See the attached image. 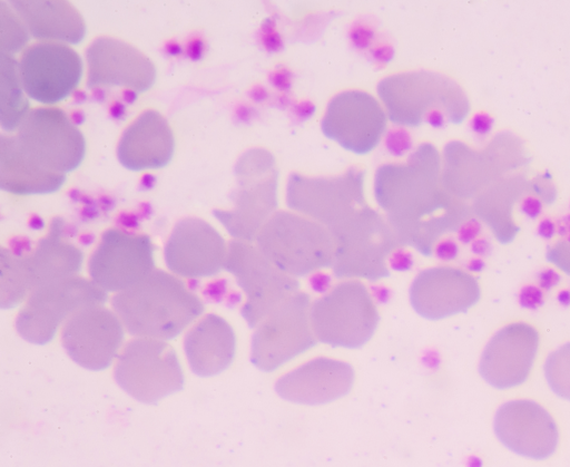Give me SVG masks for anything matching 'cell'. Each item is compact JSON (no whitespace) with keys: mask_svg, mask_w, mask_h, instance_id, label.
I'll list each match as a JSON object with an SVG mask.
<instances>
[{"mask_svg":"<svg viewBox=\"0 0 570 467\" xmlns=\"http://www.w3.org/2000/svg\"><path fill=\"white\" fill-rule=\"evenodd\" d=\"M560 281V276L553 270H546L541 272L539 276L540 286L549 290L550 288L557 285Z\"/></svg>","mask_w":570,"mask_h":467,"instance_id":"cell-46","label":"cell"},{"mask_svg":"<svg viewBox=\"0 0 570 467\" xmlns=\"http://www.w3.org/2000/svg\"><path fill=\"white\" fill-rule=\"evenodd\" d=\"M257 249L278 270L295 278L330 266L334 240L322 224L287 212H277L263 225Z\"/></svg>","mask_w":570,"mask_h":467,"instance_id":"cell-4","label":"cell"},{"mask_svg":"<svg viewBox=\"0 0 570 467\" xmlns=\"http://www.w3.org/2000/svg\"><path fill=\"white\" fill-rule=\"evenodd\" d=\"M105 301L106 292L94 281L79 276L59 280L31 292L17 317L16 328L28 342L45 344L63 321Z\"/></svg>","mask_w":570,"mask_h":467,"instance_id":"cell-8","label":"cell"},{"mask_svg":"<svg viewBox=\"0 0 570 467\" xmlns=\"http://www.w3.org/2000/svg\"><path fill=\"white\" fill-rule=\"evenodd\" d=\"M514 196L513 191L499 186L481 196L475 204L479 215L492 227L502 243L512 241L518 231L511 217Z\"/></svg>","mask_w":570,"mask_h":467,"instance_id":"cell-30","label":"cell"},{"mask_svg":"<svg viewBox=\"0 0 570 467\" xmlns=\"http://www.w3.org/2000/svg\"><path fill=\"white\" fill-rule=\"evenodd\" d=\"M520 304L528 309H535L543 303V294L535 286H525L519 295Z\"/></svg>","mask_w":570,"mask_h":467,"instance_id":"cell-37","label":"cell"},{"mask_svg":"<svg viewBox=\"0 0 570 467\" xmlns=\"http://www.w3.org/2000/svg\"><path fill=\"white\" fill-rule=\"evenodd\" d=\"M292 71L286 67L276 68L269 76L271 84L279 91H287L292 86Z\"/></svg>","mask_w":570,"mask_h":467,"instance_id":"cell-39","label":"cell"},{"mask_svg":"<svg viewBox=\"0 0 570 467\" xmlns=\"http://www.w3.org/2000/svg\"><path fill=\"white\" fill-rule=\"evenodd\" d=\"M261 39L266 50L272 52L279 51L284 43L281 33L277 31L276 22L268 18L262 25Z\"/></svg>","mask_w":570,"mask_h":467,"instance_id":"cell-34","label":"cell"},{"mask_svg":"<svg viewBox=\"0 0 570 467\" xmlns=\"http://www.w3.org/2000/svg\"><path fill=\"white\" fill-rule=\"evenodd\" d=\"M124 339L117 314L101 305L82 309L62 328L61 341L68 356L80 367L104 370L110 366Z\"/></svg>","mask_w":570,"mask_h":467,"instance_id":"cell-17","label":"cell"},{"mask_svg":"<svg viewBox=\"0 0 570 467\" xmlns=\"http://www.w3.org/2000/svg\"><path fill=\"white\" fill-rule=\"evenodd\" d=\"M436 250L441 256L451 259L456 255L458 246L452 241H444L438 245Z\"/></svg>","mask_w":570,"mask_h":467,"instance_id":"cell-48","label":"cell"},{"mask_svg":"<svg viewBox=\"0 0 570 467\" xmlns=\"http://www.w3.org/2000/svg\"><path fill=\"white\" fill-rule=\"evenodd\" d=\"M175 147L167 119L157 110L141 113L122 133L117 157L130 171L160 168L169 163Z\"/></svg>","mask_w":570,"mask_h":467,"instance_id":"cell-25","label":"cell"},{"mask_svg":"<svg viewBox=\"0 0 570 467\" xmlns=\"http://www.w3.org/2000/svg\"><path fill=\"white\" fill-rule=\"evenodd\" d=\"M154 271V245L144 234L110 228L89 260V273L105 292H121Z\"/></svg>","mask_w":570,"mask_h":467,"instance_id":"cell-16","label":"cell"},{"mask_svg":"<svg viewBox=\"0 0 570 467\" xmlns=\"http://www.w3.org/2000/svg\"><path fill=\"white\" fill-rule=\"evenodd\" d=\"M115 379L129 396L144 403H155L184 385L174 348L150 338L135 339L124 348L115 368Z\"/></svg>","mask_w":570,"mask_h":467,"instance_id":"cell-9","label":"cell"},{"mask_svg":"<svg viewBox=\"0 0 570 467\" xmlns=\"http://www.w3.org/2000/svg\"><path fill=\"white\" fill-rule=\"evenodd\" d=\"M558 233L570 243V215L562 217L558 223Z\"/></svg>","mask_w":570,"mask_h":467,"instance_id":"cell-49","label":"cell"},{"mask_svg":"<svg viewBox=\"0 0 570 467\" xmlns=\"http://www.w3.org/2000/svg\"><path fill=\"white\" fill-rule=\"evenodd\" d=\"M483 267V262L480 260H475L471 263V269L474 271H480Z\"/></svg>","mask_w":570,"mask_h":467,"instance_id":"cell-54","label":"cell"},{"mask_svg":"<svg viewBox=\"0 0 570 467\" xmlns=\"http://www.w3.org/2000/svg\"><path fill=\"white\" fill-rule=\"evenodd\" d=\"M424 120L433 128H442L445 125L444 113L439 108L430 110L425 115Z\"/></svg>","mask_w":570,"mask_h":467,"instance_id":"cell-45","label":"cell"},{"mask_svg":"<svg viewBox=\"0 0 570 467\" xmlns=\"http://www.w3.org/2000/svg\"><path fill=\"white\" fill-rule=\"evenodd\" d=\"M548 259L570 274V243H562L551 249L548 253Z\"/></svg>","mask_w":570,"mask_h":467,"instance_id":"cell-36","label":"cell"},{"mask_svg":"<svg viewBox=\"0 0 570 467\" xmlns=\"http://www.w3.org/2000/svg\"><path fill=\"white\" fill-rule=\"evenodd\" d=\"M277 100L281 107H286L291 104V100L286 95L278 96Z\"/></svg>","mask_w":570,"mask_h":467,"instance_id":"cell-53","label":"cell"},{"mask_svg":"<svg viewBox=\"0 0 570 467\" xmlns=\"http://www.w3.org/2000/svg\"><path fill=\"white\" fill-rule=\"evenodd\" d=\"M309 310L308 295L297 292L256 327L250 360L258 369L273 371L316 343Z\"/></svg>","mask_w":570,"mask_h":467,"instance_id":"cell-13","label":"cell"},{"mask_svg":"<svg viewBox=\"0 0 570 467\" xmlns=\"http://www.w3.org/2000/svg\"><path fill=\"white\" fill-rule=\"evenodd\" d=\"M224 267L235 276L246 295L242 314L252 328L298 292L299 283L295 278L278 270L245 241L229 243Z\"/></svg>","mask_w":570,"mask_h":467,"instance_id":"cell-10","label":"cell"},{"mask_svg":"<svg viewBox=\"0 0 570 467\" xmlns=\"http://www.w3.org/2000/svg\"><path fill=\"white\" fill-rule=\"evenodd\" d=\"M0 20H1V51L14 55L20 50H24L29 40V31L23 21L4 1L0 2Z\"/></svg>","mask_w":570,"mask_h":467,"instance_id":"cell-31","label":"cell"},{"mask_svg":"<svg viewBox=\"0 0 570 467\" xmlns=\"http://www.w3.org/2000/svg\"><path fill=\"white\" fill-rule=\"evenodd\" d=\"M521 211L529 218H535L542 211V203L537 197L528 196L521 203Z\"/></svg>","mask_w":570,"mask_h":467,"instance_id":"cell-42","label":"cell"},{"mask_svg":"<svg viewBox=\"0 0 570 467\" xmlns=\"http://www.w3.org/2000/svg\"><path fill=\"white\" fill-rule=\"evenodd\" d=\"M539 346L535 328L515 322L500 329L488 342L480 360L482 378L499 389L521 385L529 376Z\"/></svg>","mask_w":570,"mask_h":467,"instance_id":"cell-22","label":"cell"},{"mask_svg":"<svg viewBox=\"0 0 570 467\" xmlns=\"http://www.w3.org/2000/svg\"><path fill=\"white\" fill-rule=\"evenodd\" d=\"M472 250L476 254H485L490 250V243L487 240H478L472 244Z\"/></svg>","mask_w":570,"mask_h":467,"instance_id":"cell-50","label":"cell"},{"mask_svg":"<svg viewBox=\"0 0 570 467\" xmlns=\"http://www.w3.org/2000/svg\"><path fill=\"white\" fill-rule=\"evenodd\" d=\"M353 381L354 370L348 363L317 358L279 378L275 390L295 403L322 405L345 396Z\"/></svg>","mask_w":570,"mask_h":467,"instance_id":"cell-24","label":"cell"},{"mask_svg":"<svg viewBox=\"0 0 570 467\" xmlns=\"http://www.w3.org/2000/svg\"><path fill=\"white\" fill-rule=\"evenodd\" d=\"M63 225L55 220L47 236L26 256L1 249V307L12 308L36 289L75 276L82 252L62 235Z\"/></svg>","mask_w":570,"mask_h":467,"instance_id":"cell-3","label":"cell"},{"mask_svg":"<svg viewBox=\"0 0 570 467\" xmlns=\"http://www.w3.org/2000/svg\"><path fill=\"white\" fill-rule=\"evenodd\" d=\"M238 188L232 210H216L214 215L234 237L252 241L276 207L277 174L273 158L263 150L246 153L236 166Z\"/></svg>","mask_w":570,"mask_h":467,"instance_id":"cell-7","label":"cell"},{"mask_svg":"<svg viewBox=\"0 0 570 467\" xmlns=\"http://www.w3.org/2000/svg\"><path fill=\"white\" fill-rule=\"evenodd\" d=\"M480 299V285L470 273L450 266L421 271L412 282L410 300L423 318L439 320L465 312Z\"/></svg>","mask_w":570,"mask_h":467,"instance_id":"cell-21","label":"cell"},{"mask_svg":"<svg viewBox=\"0 0 570 467\" xmlns=\"http://www.w3.org/2000/svg\"><path fill=\"white\" fill-rule=\"evenodd\" d=\"M184 348L191 371L200 377H210L229 367L236 339L226 320L208 314L188 331Z\"/></svg>","mask_w":570,"mask_h":467,"instance_id":"cell-27","label":"cell"},{"mask_svg":"<svg viewBox=\"0 0 570 467\" xmlns=\"http://www.w3.org/2000/svg\"><path fill=\"white\" fill-rule=\"evenodd\" d=\"M65 174L51 172L27 156L14 136L0 138V186L3 191L19 194H46L58 191L65 183Z\"/></svg>","mask_w":570,"mask_h":467,"instance_id":"cell-28","label":"cell"},{"mask_svg":"<svg viewBox=\"0 0 570 467\" xmlns=\"http://www.w3.org/2000/svg\"><path fill=\"white\" fill-rule=\"evenodd\" d=\"M544 374L552 391L570 400V342L550 353L544 364Z\"/></svg>","mask_w":570,"mask_h":467,"instance_id":"cell-32","label":"cell"},{"mask_svg":"<svg viewBox=\"0 0 570 467\" xmlns=\"http://www.w3.org/2000/svg\"><path fill=\"white\" fill-rule=\"evenodd\" d=\"M350 39L355 48L366 49L372 45L374 30L366 23L355 22L350 29Z\"/></svg>","mask_w":570,"mask_h":467,"instance_id":"cell-35","label":"cell"},{"mask_svg":"<svg viewBox=\"0 0 570 467\" xmlns=\"http://www.w3.org/2000/svg\"><path fill=\"white\" fill-rule=\"evenodd\" d=\"M87 86L125 87L142 93L155 82L154 62L139 49L120 39L99 37L86 50Z\"/></svg>","mask_w":570,"mask_h":467,"instance_id":"cell-19","label":"cell"},{"mask_svg":"<svg viewBox=\"0 0 570 467\" xmlns=\"http://www.w3.org/2000/svg\"><path fill=\"white\" fill-rule=\"evenodd\" d=\"M309 319L318 341L332 347L360 348L373 335L379 312L367 288L348 280L316 300Z\"/></svg>","mask_w":570,"mask_h":467,"instance_id":"cell-6","label":"cell"},{"mask_svg":"<svg viewBox=\"0 0 570 467\" xmlns=\"http://www.w3.org/2000/svg\"><path fill=\"white\" fill-rule=\"evenodd\" d=\"M386 124L377 100L364 91H344L328 104L323 133L356 154H366L379 143Z\"/></svg>","mask_w":570,"mask_h":467,"instance_id":"cell-18","label":"cell"},{"mask_svg":"<svg viewBox=\"0 0 570 467\" xmlns=\"http://www.w3.org/2000/svg\"><path fill=\"white\" fill-rule=\"evenodd\" d=\"M494 119L491 115L484 111L476 113L471 121L470 127L476 135L483 136L491 132Z\"/></svg>","mask_w":570,"mask_h":467,"instance_id":"cell-38","label":"cell"},{"mask_svg":"<svg viewBox=\"0 0 570 467\" xmlns=\"http://www.w3.org/2000/svg\"><path fill=\"white\" fill-rule=\"evenodd\" d=\"M556 230V224L551 220L544 218L538 226V234L543 239H551L554 235Z\"/></svg>","mask_w":570,"mask_h":467,"instance_id":"cell-47","label":"cell"},{"mask_svg":"<svg viewBox=\"0 0 570 467\" xmlns=\"http://www.w3.org/2000/svg\"><path fill=\"white\" fill-rule=\"evenodd\" d=\"M375 196L399 242L430 254L441 234L460 223L451 198L439 187V156L422 145L405 165L377 169Z\"/></svg>","mask_w":570,"mask_h":467,"instance_id":"cell-1","label":"cell"},{"mask_svg":"<svg viewBox=\"0 0 570 467\" xmlns=\"http://www.w3.org/2000/svg\"><path fill=\"white\" fill-rule=\"evenodd\" d=\"M111 304L129 333L157 340L175 338L204 310L180 280L159 270L118 292Z\"/></svg>","mask_w":570,"mask_h":467,"instance_id":"cell-2","label":"cell"},{"mask_svg":"<svg viewBox=\"0 0 570 467\" xmlns=\"http://www.w3.org/2000/svg\"><path fill=\"white\" fill-rule=\"evenodd\" d=\"M316 110V106L309 100H302L293 106V113L299 120L309 119Z\"/></svg>","mask_w":570,"mask_h":467,"instance_id":"cell-43","label":"cell"},{"mask_svg":"<svg viewBox=\"0 0 570 467\" xmlns=\"http://www.w3.org/2000/svg\"><path fill=\"white\" fill-rule=\"evenodd\" d=\"M330 233L335 245L332 267L337 278L376 281L389 275L387 259L399 241L375 211L364 205Z\"/></svg>","mask_w":570,"mask_h":467,"instance_id":"cell-5","label":"cell"},{"mask_svg":"<svg viewBox=\"0 0 570 467\" xmlns=\"http://www.w3.org/2000/svg\"><path fill=\"white\" fill-rule=\"evenodd\" d=\"M377 89L390 118L399 124L419 125L430 110L440 107L453 121H460L468 111L466 99L460 88L433 74L391 76L381 81Z\"/></svg>","mask_w":570,"mask_h":467,"instance_id":"cell-12","label":"cell"},{"mask_svg":"<svg viewBox=\"0 0 570 467\" xmlns=\"http://www.w3.org/2000/svg\"><path fill=\"white\" fill-rule=\"evenodd\" d=\"M480 231L481 225L476 220H468L459 227V239L464 243H469L478 236Z\"/></svg>","mask_w":570,"mask_h":467,"instance_id":"cell-41","label":"cell"},{"mask_svg":"<svg viewBox=\"0 0 570 467\" xmlns=\"http://www.w3.org/2000/svg\"><path fill=\"white\" fill-rule=\"evenodd\" d=\"M494 430L505 447L533 459L549 457L558 445L553 418L531 400H512L502 405L494 417Z\"/></svg>","mask_w":570,"mask_h":467,"instance_id":"cell-23","label":"cell"},{"mask_svg":"<svg viewBox=\"0 0 570 467\" xmlns=\"http://www.w3.org/2000/svg\"><path fill=\"white\" fill-rule=\"evenodd\" d=\"M395 53L394 48L389 43H382L371 50L372 57L379 62H389Z\"/></svg>","mask_w":570,"mask_h":467,"instance_id":"cell-44","label":"cell"},{"mask_svg":"<svg viewBox=\"0 0 570 467\" xmlns=\"http://www.w3.org/2000/svg\"><path fill=\"white\" fill-rule=\"evenodd\" d=\"M559 302L563 305L570 304V292L569 291H561L559 293Z\"/></svg>","mask_w":570,"mask_h":467,"instance_id":"cell-52","label":"cell"},{"mask_svg":"<svg viewBox=\"0 0 570 467\" xmlns=\"http://www.w3.org/2000/svg\"><path fill=\"white\" fill-rule=\"evenodd\" d=\"M9 4L36 39L67 45L79 43L85 37V20L69 1L14 0Z\"/></svg>","mask_w":570,"mask_h":467,"instance_id":"cell-26","label":"cell"},{"mask_svg":"<svg viewBox=\"0 0 570 467\" xmlns=\"http://www.w3.org/2000/svg\"><path fill=\"white\" fill-rule=\"evenodd\" d=\"M29 101L14 56L0 52V121L6 132H14L27 117Z\"/></svg>","mask_w":570,"mask_h":467,"instance_id":"cell-29","label":"cell"},{"mask_svg":"<svg viewBox=\"0 0 570 467\" xmlns=\"http://www.w3.org/2000/svg\"><path fill=\"white\" fill-rule=\"evenodd\" d=\"M227 246L220 234L207 222L188 217L179 221L165 245L169 270L185 278H203L225 266Z\"/></svg>","mask_w":570,"mask_h":467,"instance_id":"cell-20","label":"cell"},{"mask_svg":"<svg viewBox=\"0 0 570 467\" xmlns=\"http://www.w3.org/2000/svg\"><path fill=\"white\" fill-rule=\"evenodd\" d=\"M16 132L14 138L20 149L51 172H71L85 157L82 133L58 107L31 109Z\"/></svg>","mask_w":570,"mask_h":467,"instance_id":"cell-11","label":"cell"},{"mask_svg":"<svg viewBox=\"0 0 570 467\" xmlns=\"http://www.w3.org/2000/svg\"><path fill=\"white\" fill-rule=\"evenodd\" d=\"M363 184V172L354 168L331 178L293 174L287 184V205L331 232L365 205Z\"/></svg>","mask_w":570,"mask_h":467,"instance_id":"cell-14","label":"cell"},{"mask_svg":"<svg viewBox=\"0 0 570 467\" xmlns=\"http://www.w3.org/2000/svg\"><path fill=\"white\" fill-rule=\"evenodd\" d=\"M268 97V93L264 87H256L253 91V98L257 101L265 100Z\"/></svg>","mask_w":570,"mask_h":467,"instance_id":"cell-51","label":"cell"},{"mask_svg":"<svg viewBox=\"0 0 570 467\" xmlns=\"http://www.w3.org/2000/svg\"><path fill=\"white\" fill-rule=\"evenodd\" d=\"M551 175L546 172L539 176L535 182L533 181V188L546 201L551 202L556 196V189L551 183Z\"/></svg>","mask_w":570,"mask_h":467,"instance_id":"cell-40","label":"cell"},{"mask_svg":"<svg viewBox=\"0 0 570 467\" xmlns=\"http://www.w3.org/2000/svg\"><path fill=\"white\" fill-rule=\"evenodd\" d=\"M385 146L390 154L402 156L412 147V138L405 128H392L387 132Z\"/></svg>","mask_w":570,"mask_h":467,"instance_id":"cell-33","label":"cell"},{"mask_svg":"<svg viewBox=\"0 0 570 467\" xmlns=\"http://www.w3.org/2000/svg\"><path fill=\"white\" fill-rule=\"evenodd\" d=\"M19 74L27 96L52 105L77 88L82 61L78 52L66 43L39 41L22 51Z\"/></svg>","mask_w":570,"mask_h":467,"instance_id":"cell-15","label":"cell"}]
</instances>
